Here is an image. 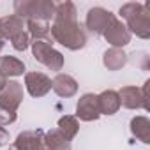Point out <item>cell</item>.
I'll return each instance as SVG.
<instances>
[{
  "instance_id": "cell-2",
  "label": "cell",
  "mask_w": 150,
  "mask_h": 150,
  "mask_svg": "<svg viewBox=\"0 0 150 150\" xmlns=\"http://www.w3.org/2000/svg\"><path fill=\"white\" fill-rule=\"evenodd\" d=\"M118 14L125 20L127 30L136 34L139 39H148L150 37V11L148 4H139V2H127L120 7Z\"/></svg>"
},
{
  "instance_id": "cell-21",
  "label": "cell",
  "mask_w": 150,
  "mask_h": 150,
  "mask_svg": "<svg viewBox=\"0 0 150 150\" xmlns=\"http://www.w3.org/2000/svg\"><path fill=\"white\" fill-rule=\"evenodd\" d=\"M53 20H78V11L72 2L55 4V16Z\"/></svg>"
},
{
  "instance_id": "cell-14",
  "label": "cell",
  "mask_w": 150,
  "mask_h": 150,
  "mask_svg": "<svg viewBox=\"0 0 150 150\" xmlns=\"http://www.w3.org/2000/svg\"><path fill=\"white\" fill-rule=\"evenodd\" d=\"M97 103H99V111L101 115H115L120 110V97L117 90H104L97 96Z\"/></svg>"
},
{
  "instance_id": "cell-19",
  "label": "cell",
  "mask_w": 150,
  "mask_h": 150,
  "mask_svg": "<svg viewBox=\"0 0 150 150\" xmlns=\"http://www.w3.org/2000/svg\"><path fill=\"white\" fill-rule=\"evenodd\" d=\"M57 129L64 134L65 139L72 141L74 138H76L78 131H80V122H78V118L74 115H64V117L58 118V127Z\"/></svg>"
},
{
  "instance_id": "cell-8",
  "label": "cell",
  "mask_w": 150,
  "mask_h": 150,
  "mask_svg": "<svg viewBox=\"0 0 150 150\" xmlns=\"http://www.w3.org/2000/svg\"><path fill=\"white\" fill-rule=\"evenodd\" d=\"M101 117L99 103L96 94H83L76 104V118L83 122H96Z\"/></svg>"
},
{
  "instance_id": "cell-11",
  "label": "cell",
  "mask_w": 150,
  "mask_h": 150,
  "mask_svg": "<svg viewBox=\"0 0 150 150\" xmlns=\"http://www.w3.org/2000/svg\"><path fill=\"white\" fill-rule=\"evenodd\" d=\"M51 88L55 90V94L58 97H72L78 92V81L74 80L71 74L65 72H58L57 76L51 80Z\"/></svg>"
},
{
  "instance_id": "cell-10",
  "label": "cell",
  "mask_w": 150,
  "mask_h": 150,
  "mask_svg": "<svg viewBox=\"0 0 150 150\" xmlns=\"http://www.w3.org/2000/svg\"><path fill=\"white\" fill-rule=\"evenodd\" d=\"M18 150H42L44 146V131H23L18 134L16 141L13 143Z\"/></svg>"
},
{
  "instance_id": "cell-6",
  "label": "cell",
  "mask_w": 150,
  "mask_h": 150,
  "mask_svg": "<svg viewBox=\"0 0 150 150\" xmlns=\"http://www.w3.org/2000/svg\"><path fill=\"white\" fill-rule=\"evenodd\" d=\"M115 14L104 7H92L88 13H87V20H85V25L87 28L96 34V35H103L104 30L108 28V25L113 21Z\"/></svg>"
},
{
  "instance_id": "cell-24",
  "label": "cell",
  "mask_w": 150,
  "mask_h": 150,
  "mask_svg": "<svg viewBox=\"0 0 150 150\" xmlns=\"http://www.w3.org/2000/svg\"><path fill=\"white\" fill-rule=\"evenodd\" d=\"M148 85H150V80L145 81L143 88H141V97H143V110L145 111H150V103H148Z\"/></svg>"
},
{
  "instance_id": "cell-1",
  "label": "cell",
  "mask_w": 150,
  "mask_h": 150,
  "mask_svg": "<svg viewBox=\"0 0 150 150\" xmlns=\"http://www.w3.org/2000/svg\"><path fill=\"white\" fill-rule=\"evenodd\" d=\"M50 35L55 42L65 46L71 51L83 50L87 44V34L78 20H53Z\"/></svg>"
},
{
  "instance_id": "cell-25",
  "label": "cell",
  "mask_w": 150,
  "mask_h": 150,
  "mask_svg": "<svg viewBox=\"0 0 150 150\" xmlns=\"http://www.w3.org/2000/svg\"><path fill=\"white\" fill-rule=\"evenodd\" d=\"M9 143V132L6 131V127H0V146H4Z\"/></svg>"
},
{
  "instance_id": "cell-9",
  "label": "cell",
  "mask_w": 150,
  "mask_h": 150,
  "mask_svg": "<svg viewBox=\"0 0 150 150\" xmlns=\"http://www.w3.org/2000/svg\"><path fill=\"white\" fill-rule=\"evenodd\" d=\"M25 87L32 97H44L51 90V78L46 76L44 72H27Z\"/></svg>"
},
{
  "instance_id": "cell-5",
  "label": "cell",
  "mask_w": 150,
  "mask_h": 150,
  "mask_svg": "<svg viewBox=\"0 0 150 150\" xmlns=\"http://www.w3.org/2000/svg\"><path fill=\"white\" fill-rule=\"evenodd\" d=\"M23 101V85L20 81H7V85L0 90V110H7V111H14L20 108Z\"/></svg>"
},
{
  "instance_id": "cell-4",
  "label": "cell",
  "mask_w": 150,
  "mask_h": 150,
  "mask_svg": "<svg viewBox=\"0 0 150 150\" xmlns=\"http://www.w3.org/2000/svg\"><path fill=\"white\" fill-rule=\"evenodd\" d=\"M30 48H32V55L37 62L44 64L51 71H62L64 55L53 48V41H32Z\"/></svg>"
},
{
  "instance_id": "cell-23",
  "label": "cell",
  "mask_w": 150,
  "mask_h": 150,
  "mask_svg": "<svg viewBox=\"0 0 150 150\" xmlns=\"http://www.w3.org/2000/svg\"><path fill=\"white\" fill-rule=\"evenodd\" d=\"M16 122V113L14 111H7V110H0V127L9 125Z\"/></svg>"
},
{
  "instance_id": "cell-12",
  "label": "cell",
  "mask_w": 150,
  "mask_h": 150,
  "mask_svg": "<svg viewBox=\"0 0 150 150\" xmlns=\"http://www.w3.org/2000/svg\"><path fill=\"white\" fill-rule=\"evenodd\" d=\"M118 97H120V106H124L127 110H139V108H143L141 88H138V87H132V85L122 87L120 92H118Z\"/></svg>"
},
{
  "instance_id": "cell-13",
  "label": "cell",
  "mask_w": 150,
  "mask_h": 150,
  "mask_svg": "<svg viewBox=\"0 0 150 150\" xmlns=\"http://www.w3.org/2000/svg\"><path fill=\"white\" fill-rule=\"evenodd\" d=\"M23 28H25V20H21L16 14L0 18V37L2 39H13L16 34L23 32Z\"/></svg>"
},
{
  "instance_id": "cell-17",
  "label": "cell",
  "mask_w": 150,
  "mask_h": 150,
  "mask_svg": "<svg viewBox=\"0 0 150 150\" xmlns=\"http://www.w3.org/2000/svg\"><path fill=\"white\" fill-rule=\"evenodd\" d=\"M28 35L32 41H53L50 35V21L42 20H27Z\"/></svg>"
},
{
  "instance_id": "cell-15",
  "label": "cell",
  "mask_w": 150,
  "mask_h": 150,
  "mask_svg": "<svg viewBox=\"0 0 150 150\" xmlns=\"http://www.w3.org/2000/svg\"><path fill=\"white\" fill-rule=\"evenodd\" d=\"M23 72H25V64L20 58L11 57V55L0 57V74H4L7 80L14 76H21Z\"/></svg>"
},
{
  "instance_id": "cell-16",
  "label": "cell",
  "mask_w": 150,
  "mask_h": 150,
  "mask_svg": "<svg viewBox=\"0 0 150 150\" xmlns=\"http://www.w3.org/2000/svg\"><path fill=\"white\" fill-rule=\"evenodd\" d=\"M103 64L108 71H120L127 64V55L120 48H110L103 55Z\"/></svg>"
},
{
  "instance_id": "cell-20",
  "label": "cell",
  "mask_w": 150,
  "mask_h": 150,
  "mask_svg": "<svg viewBox=\"0 0 150 150\" xmlns=\"http://www.w3.org/2000/svg\"><path fill=\"white\" fill-rule=\"evenodd\" d=\"M131 132L143 143H150V120L143 115H138L131 120Z\"/></svg>"
},
{
  "instance_id": "cell-7",
  "label": "cell",
  "mask_w": 150,
  "mask_h": 150,
  "mask_svg": "<svg viewBox=\"0 0 150 150\" xmlns=\"http://www.w3.org/2000/svg\"><path fill=\"white\" fill-rule=\"evenodd\" d=\"M104 39L111 44V48H124L131 42V32L127 30L125 23H122L117 16L113 18V21L108 25V28L104 30Z\"/></svg>"
},
{
  "instance_id": "cell-26",
  "label": "cell",
  "mask_w": 150,
  "mask_h": 150,
  "mask_svg": "<svg viewBox=\"0 0 150 150\" xmlns=\"http://www.w3.org/2000/svg\"><path fill=\"white\" fill-rule=\"evenodd\" d=\"M7 81H9V80H7V78L4 76V74H0V90H2V88H4V87L7 85Z\"/></svg>"
},
{
  "instance_id": "cell-29",
  "label": "cell",
  "mask_w": 150,
  "mask_h": 150,
  "mask_svg": "<svg viewBox=\"0 0 150 150\" xmlns=\"http://www.w3.org/2000/svg\"><path fill=\"white\" fill-rule=\"evenodd\" d=\"M42 150H46V148H44V146H42Z\"/></svg>"
},
{
  "instance_id": "cell-27",
  "label": "cell",
  "mask_w": 150,
  "mask_h": 150,
  "mask_svg": "<svg viewBox=\"0 0 150 150\" xmlns=\"http://www.w3.org/2000/svg\"><path fill=\"white\" fill-rule=\"evenodd\" d=\"M4 41H6V39H2V37H0V51H2V50H4V44H6Z\"/></svg>"
},
{
  "instance_id": "cell-22",
  "label": "cell",
  "mask_w": 150,
  "mask_h": 150,
  "mask_svg": "<svg viewBox=\"0 0 150 150\" xmlns=\"http://www.w3.org/2000/svg\"><path fill=\"white\" fill-rule=\"evenodd\" d=\"M11 42H13V48L16 50V51H25L28 46H30V42H32V39H30V35H28V32H20V34H16L13 39H11Z\"/></svg>"
},
{
  "instance_id": "cell-3",
  "label": "cell",
  "mask_w": 150,
  "mask_h": 150,
  "mask_svg": "<svg viewBox=\"0 0 150 150\" xmlns=\"http://www.w3.org/2000/svg\"><path fill=\"white\" fill-rule=\"evenodd\" d=\"M13 7L14 14L21 20L50 21L55 16V4L51 0H16Z\"/></svg>"
},
{
  "instance_id": "cell-18",
  "label": "cell",
  "mask_w": 150,
  "mask_h": 150,
  "mask_svg": "<svg viewBox=\"0 0 150 150\" xmlns=\"http://www.w3.org/2000/svg\"><path fill=\"white\" fill-rule=\"evenodd\" d=\"M44 148L46 150H71V141L64 138L58 129L44 132Z\"/></svg>"
},
{
  "instance_id": "cell-28",
  "label": "cell",
  "mask_w": 150,
  "mask_h": 150,
  "mask_svg": "<svg viewBox=\"0 0 150 150\" xmlns=\"http://www.w3.org/2000/svg\"><path fill=\"white\" fill-rule=\"evenodd\" d=\"M9 150H18V148H16L14 145H11V146H9Z\"/></svg>"
}]
</instances>
